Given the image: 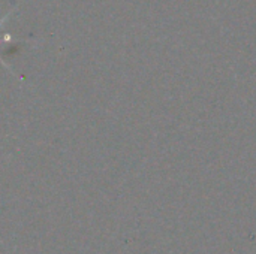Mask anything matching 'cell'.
<instances>
[{"instance_id": "cell-2", "label": "cell", "mask_w": 256, "mask_h": 254, "mask_svg": "<svg viewBox=\"0 0 256 254\" xmlns=\"http://www.w3.org/2000/svg\"><path fill=\"white\" fill-rule=\"evenodd\" d=\"M0 42H4V40H0ZM0 63H2V64H3L4 67H8V64H6V63L3 61V58H2V57H0ZM8 69H9V67H8Z\"/></svg>"}, {"instance_id": "cell-1", "label": "cell", "mask_w": 256, "mask_h": 254, "mask_svg": "<svg viewBox=\"0 0 256 254\" xmlns=\"http://www.w3.org/2000/svg\"><path fill=\"white\" fill-rule=\"evenodd\" d=\"M10 13H12V12H9V13H8V15H6V16H3V18H2V19H0V27H2V25H3V24H4V22H6V19H8V18H9V15H10Z\"/></svg>"}]
</instances>
